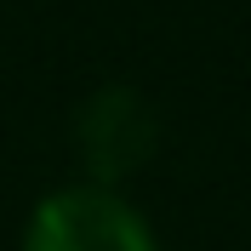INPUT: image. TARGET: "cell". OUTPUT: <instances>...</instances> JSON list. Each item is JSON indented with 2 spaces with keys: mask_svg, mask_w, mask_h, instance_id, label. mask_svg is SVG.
Instances as JSON below:
<instances>
[{
  "mask_svg": "<svg viewBox=\"0 0 251 251\" xmlns=\"http://www.w3.org/2000/svg\"><path fill=\"white\" fill-rule=\"evenodd\" d=\"M23 251H160V240L120 188L69 183L29 211Z\"/></svg>",
  "mask_w": 251,
  "mask_h": 251,
  "instance_id": "cell-1",
  "label": "cell"
},
{
  "mask_svg": "<svg viewBox=\"0 0 251 251\" xmlns=\"http://www.w3.org/2000/svg\"><path fill=\"white\" fill-rule=\"evenodd\" d=\"M75 149L86 166V183L120 188L160 149V120L149 109V97L137 86H97L75 109Z\"/></svg>",
  "mask_w": 251,
  "mask_h": 251,
  "instance_id": "cell-2",
  "label": "cell"
}]
</instances>
